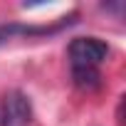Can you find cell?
<instances>
[{"mask_svg":"<svg viewBox=\"0 0 126 126\" xmlns=\"http://www.w3.org/2000/svg\"><path fill=\"white\" fill-rule=\"evenodd\" d=\"M77 13H72L69 17H59L54 25H22V22H8V25H0V45H5L15 37H49L57 35L64 27H69L74 22Z\"/></svg>","mask_w":126,"mask_h":126,"instance_id":"1","label":"cell"},{"mask_svg":"<svg viewBox=\"0 0 126 126\" xmlns=\"http://www.w3.org/2000/svg\"><path fill=\"white\" fill-rule=\"evenodd\" d=\"M109 47L99 37H77L69 45V57L72 67H99L106 59Z\"/></svg>","mask_w":126,"mask_h":126,"instance_id":"2","label":"cell"},{"mask_svg":"<svg viewBox=\"0 0 126 126\" xmlns=\"http://www.w3.org/2000/svg\"><path fill=\"white\" fill-rule=\"evenodd\" d=\"M32 104L22 92H8L0 106V126H30Z\"/></svg>","mask_w":126,"mask_h":126,"instance_id":"3","label":"cell"},{"mask_svg":"<svg viewBox=\"0 0 126 126\" xmlns=\"http://www.w3.org/2000/svg\"><path fill=\"white\" fill-rule=\"evenodd\" d=\"M72 79L79 89H96L99 87V69L96 67H72Z\"/></svg>","mask_w":126,"mask_h":126,"instance_id":"4","label":"cell"}]
</instances>
